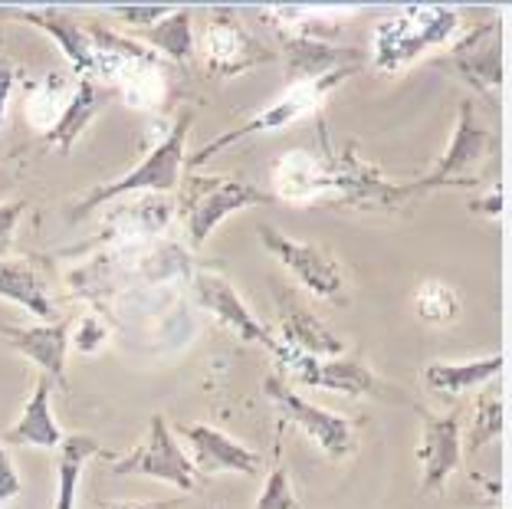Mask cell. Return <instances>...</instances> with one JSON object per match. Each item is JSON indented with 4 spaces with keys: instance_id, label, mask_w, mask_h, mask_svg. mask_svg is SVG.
Returning <instances> with one entry per match:
<instances>
[{
    "instance_id": "obj_1",
    "label": "cell",
    "mask_w": 512,
    "mask_h": 509,
    "mask_svg": "<svg viewBox=\"0 0 512 509\" xmlns=\"http://www.w3.org/2000/svg\"><path fill=\"white\" fill-rule=\"evenodd\" d=\"M194 122V112L184 109L178 119H174L171 132L161 138V142L151 148V152L138 161V168H132L128 175H122L119 181L102 184V188L89 191L83 201L76 204L73 217H83L96 207L109 204L115 198H125V194H138V191H174L181 184V168H184V142H188V129Z\"/></svg>"
},
{
    "instance_id": "obj_2",
    "label": "cell",
    "mask_w": 512,
    "mask_h": 509,
    "mask_svg": "<svg viewBox=\"0 0 512 509\" xmlns=\"http://www.w3.org/2000/svg\"><path fill=\"white\" fill-rule=\"evenodd\" d=\"M460 27L457 10L447 7H404L398 17L384 20L375 30V66L384 73L407 66L430 46L447 43Z\"/></svg>"
},
{
    "instance_id": "obj_3",
    "label": "cell",
    "mask_w": 512,
    "mask_h": 509,
    "mask_svg": "<svg viewBox=\"0 0 512 509\" xmlns=\"http://www.w3.org/2000/svg\"><path fill=\"white\" fill-rule=\"evenodd\" d=\"M355 73H358V66L352 63V66L332 69V73H325L319 79H309V83H296L289 92H283V96H279L273 106H266L263 112H256L250 122H243L240 129L224 132L220 138H214V142H207L197 155L184 158V161H188V168H197V165H204V161H211L214 155H220L224 148L243 142V138L286 129L289 122H296V119H302V115H309V112H316L322 106V99L329 96V92L339 86V83H345L348 76H355Z\"/></svg>"
},
{
    "instance_id": "obj_4",
    "label": "cell",
    "mask_w": 512,
    "mask_h": 509,
    "mask_svg": "<svg viewBox=\"0 0 512 509\" xmlns=\"http://www.w3.org/2000/svg\"><path fill=\"white\" fill-rule=\"evenodd\" d=\"M270 201H273L270 191H260L256 184L243 178H188L184 221H188L191 244L201 247L214 234V227L224 224L230 214Z\"/></svg>"
},
{
    "instance_id": "obj_5",
    "label": "cell",
    "mask_w": 512,
    "mask_h": 509,
    "mask_svg": "<svg viewBox=\"0 0 512 509\" xmlns=\"http://www.w3.org/2000/svg\"><path fill=\"white\" fill-rule=\"evenodd\" d=\"M273 355L279 358V365L299 381V385L345 391V395H375L381 401H407L401 391L384 385L378 375H371V368L355 362V358H309V355L283 349L279 342H276Z\"/></svg>"
},
{
    "instance_id": "obj_6",
    "label": "cell",
    "mask_w": 512,
    "mask_h": 509,
    "mask_svg": "<svg viewBox=\"0 0 512 509\" xmlns=\"http://www.w3.org/2000/svg\"><path fill=\"white\" fill-rule=\"evenodd\" d=\"M115 477H151V480H165L171 487H178L181 493L197 490V470L188 460V454L174 441L168 418L165 414H151L148 437L138 444L132 454H125L122 460L112 464Z\"/></svg>"
},
{
    "instance_id": "obj_7",
    "label": "cell",
    "mask_w": 512,
    "mask_h": 509,
    "mask_svg": "<svg viewBox=\"0 0 512 509\" xmlns=\"http://www.w3.org/2000/svg\"><path fill=\"white\" fill-rule=\"evenodd\" d=\"M263 391H266V398L273 401L279 418H283L286 424H296L299 431H306L329 457L352 454L355 434H352V424H348L345 418L319 408V404H309L306 398H299L296 391L289 385H283L276 375H270L263 381Z\"/></svg>"
},
{
    "instance_id": "obj_8",
    "label": "cell",
    "mask_w": 512,
    "mask_h": 509,
    "mask_svg": "<svg viewBox=\"0 0 512 509\" xmlns=\"http://www.w3.org/2000/svg\"><path fill=\"white\" fill-rule=\"evenodd\" d=\"M260 240H263V247L296 276L299 286L309 289V293H316L322 299H339L342 296V289H345L342 270L325 250L279 234V230L270 227V224L260 227Z\"/></svg>"
},
{
    "instance_id": "obj_9",
    "label": "cell",
    "mask_w": 512,
    "mask_h": 509,
    "mask_svg": "<svg viewBox=\"0 0 512 509\" xmlns=\"http://www.w3.org/2000/svg\"><path fill=\"white\" fill-rule=\"evenodd\" d=\"M325 161H329L332 188H339L342 201L352 207H401L411 198H421L414 181H407V184L384 181L375 168H368L365 161L352 152V148H345V152Z\"/></svg>"
},
{
    "instance_id": "obj_10",
    "label": "cell",
    "mask_w": 512,
    "mask_h": 509,
    "mask_svg": "<svg viewBox=\"0 0 512 509\" xmlns=\"http://www.w3.org/2000/svg\"><path fill=\"white\" fill-rule=\"evenodd\" d=\"M201 56L207 73L214 76H237L243 69H253L266 60H273L270 50H263L260 40H253L240 23L230 17V10H217L211 23L201 33Z\"/></svg>"
},
{
    "instance_id": "obj_11",
    "label": "cell",
    "mask_w": 512,
    "mask_h": 509,
    "mask_svg": "<svg viewBox=\"0 0 512 509\" xmlns=\"http://www.w3.org/2000/svg\"><path fill=\"white\" fill-rule=\"evenodd\" d=\"M490 145H493V135L486 132L483 125H476L473 102H463L447 155L440 158V165L430 171L427 178L414 181L417 184V194H427V191H434V188H444V184H473L470 181L473 168L486 158Z\"/></svg>"
},
{
    "instance_id": "obj_12",
    "label": "cell",
    "mask_w": 512,
    "mask_h": 509,
    "mask_svg": "<svg viewBox=\"0 0 512 509\" xmlns=\"http://www.w3.org/2000/svg\"><path fill=\"white\" fill-rule=\"evenodd\" d=\"M194 296H197V303H201L220 322V326L234 329L243 342L266 345L270 352H276V339L253 319V312L240 303V296L234 293V286H230L224 276L201 270L194 276Z\"/></svg>"
},
{
    "instance_id": "obj_13",
    "label": "cell",
    "mask_w": 512,
    "mask_h": 509,
    "mask_svg": "<svg viewBox=\"0 0 512 509\" xmlns=\"http://www.w3.org/2000/svg\"><path fill=\"white\" fill-rule=\"evenodd\" d=\"M421 467L424 493H440L444 483L450 480V473L460 467V411H450L444 418L424 414V431H421Z\"/></svg>"
},
{
    "instance_id": "obj_14",
    "label": "cell",
    "mask_w": 512,
    "mask_h": 509,
    "mask_svg": "<svg viewBox=\"0 0 512 509\" xmlns=\"http://www.w3.org/2000/svg\"><path fill=\"white\" fill-rule=\"evenodd\" d=\"M0 17H14L30 23V27L43 30L46 37L60 43V50L66 53V60L73 63L79 76H96V66H92V43L83 23H76L63 10L53 7H0Z\"/></svg>"
},
{
    "instance_id": "obj_15",
    "label": "cell",
    "mask_w": 512,
    "mask_h": 509,
    "mask_svg": "<svg viewBox=\"0 0 512 509\" xmlns=\"http://www.w3.org/2000/svg\"><path fill=\"white\" fill-rule=\"evenodd\" d=\"M453 69L473 83L476 89H499L503 86V37H499L496 23H486L476 33H470L467 40L453 46L450 53Z\"/></svg>"
},
{
    "instance_id": "obj_16",
    "label": "cell",
    "mask_w": 512,
    "mask_h": 509,
    "mask_svg": "<svg viewBox=\"0 0 512 509\" xmlns=\"http://www.w3.org/2000/svg\"><path fill=\"white\" fill-rule=\"evenodd\" d=\"M273 198L283 201H296L306 204L312 198H319L332 188V175H329V161H322L309 152H286L276 158L273 165Z\"/></svg>"
},
{
    "instance_id": "obj_17",
    "label": "cell",
    "mask_w": 512,
    "mask_h": 509,
    "mask_svg": "<svg viewBox=\"0 0 512 509\" xmlns=\"http://www.w3.org/2000/svg\"><path fill=\"white\" fill-rule=\"evenodd\" d=\"M7 342L14 345L20 355H27L33 365H40V372L50 381L63 378V365H66V345H69V326L66 322H43V326H4Z\"/></svg>"
},
{
    "instance_id": "obj_18",
    "label": "cell",
    "mask_w": 512,
    "mask_h": 509,
    "mask_svg": "<svg viewBox=\"0 0 512 509\" xmlns=\"http://www.w3.org/2000/svg\"><path fill=\"white\" fill-rule=\"evenodd\" d=\"M279 306H283V316H279V322H283V342L279 345L283 349L309 358H339L345 352V342L325 329L306 306L289 303L283 293H279Z\"/></svg>"
},
{
    "instance_id": "obj_19",
    "label": "cell",
    "mask_w": 512,
    "mask_h": 509,
    "mask_svg": "<svg viewBox=\"0 0 512 509\" xmlns=\"http://www.w3.org/2000/svg\"><path fill=\"white\" fill-rule=\"evenodd\" d=\"M50 395H53V381L46 375H40L37 385H33L30 401L23 404L17 424L4 434V444H14V447H60L63 431L53 421Z\"/></svg>"
},
{
    "instance_id": "obj_20",
    "label": "cell",
    "mask_w": 512,
    "mask_h": 509,
    "mask_svg": "<svg viewBox=\"0 0 512 509\" xmlns=\"http://www.w3.org/2000/svg\"><path fill=\"white\" fill-rule=\"evenodd\" d=\"M184 437L191 441L194 454L201 457V464L207 470H234V473H247V477L260 470V454H253L250 447H243L234 437L217 431V427L191 424L184 427Z\"/></svg>"
},
{
    "instance_id": "obj_21",
    "label": "cell",
    "mask_w": 512,
    "mask_h": 509,
    "mask_svg": "<svg viewBox=\"0 0 512 509\" xmlns=\"http://www.w3.org/2000/svg\"><path fill=\"white\" fill-rule=\"evenodd\" d=\"M503 365H506L503 355L476 358V362H430L421 378H424V388L434 391V395L457 398V395H467V391L486 385L490 378H496Z\"/></svg>"
},
{
    "instance_id": "obj_22",
    "label": "cell",
    "mask_w": 512,
    "mask_h": 509,
    "mask_svg": "<svg viewBox=\"0 0 512 509\" xmlns=\"http://www.w3.org/2000/svg\"><path fill=\"white\" fill-rule=\"evenodd\" d=\"M102 454L96 437L89 434H69L56 447V500L53 509H76V487L79 473H83L86 460Z\"/></svg>"
},
{
    "instance_id": "obj_23",
    "label": "cell",
    "mask_w": 512,
    "mask_h": 509,
    "mask_svg": "<svg viewBox=\"0 0 512 509\" xmlns=\"http://www.w3.org/2000/svg\"><path fill=\"white\" fill-rule=\"evenodd\" d=\"M0 296L10 299V303L23 306L27 312H33V316L43 319V322L56 319V309L50 303V296H46L43 280L30 270L27 263L0 260Z\"/></svg>"
},
{
    "instance_id": "obj_24",
    "label": "cell",
    "mask_w": 512,
    "mask_h": 509,
    "mask_svg": "<svg viewBox=\"0 0 512 509\" xmlns=\"http://www.w3.org/2000/svg\"><path fill=\"white\" fill-rule=\"evenodd\" d=\"M96 112H99V92H96V86L89 83V79H83V83L73 89V96L63 102L60 119H56L50 125V132H46V142L60 145V152L69 155V152H73V145H76V138L89 129V122H92V115H96Z\"/></svg>"
},
{
    "instance_id": "obj_25",
    "label": "cell",
    "mask_w": 512,
    "mask_h": 509,
    "mask_svg": "<svg viewBox=\"0 0 512 509\" xmlns=\"http://www.w3.org/2000/svg\"><path fill=\"white\" fill-rule=\"evenodd\" d=\"M273 17V27L283 33V40H319L325 43L339 33L342 10H319V7H273L266 10Z\"/></svg>"
},
{
    "instance_id": "obj_26",
    "label": "cell",
    "mask_w": 512,
    "mask_h": 509,
    "mask_svg": "<svg viewBox=\"0 0 512 509\" xmlns=\"http://www.w3.org/2000/svg\"><path fill=\"white\" fill-rule=\"evenodd\" d=\"M138 40H145L148 46H155L158 53L171 56L178 63H188L194 56V37H191V10L188 7H174L165 20H158L155 27L138 30ZM135 40V43H138Z\"/></svg>"
},
{
    "instance_id": "obj_27",
    "label": "cell",
    "mask_w": 512,
    "mask_h": 509,
    "mask_svg": "<svg viewBox=\"0 0 512 509\" xmlns=\"http://www.w3.org/2000/svg\"><path fill=\"white\" fill-rule=\"evenodd\" d=\"M115 86H119L128 106H135V109L158 106L161 96H165V69H161V56H151V60L132 66L125 76L115 79Z\"/></svg>"
},
{
    "instance_id": "obj_28",
    "label": "cell",
    "mask_w": 512,
    "mask_h": 509,
    "mask_svg": "<svg viewBox=\"0 0 512 509\" xmlns=\"http://www.w3.org/2000/svg\"><path fill=\"white\" fill-rule=\"evenodd\" d=\"M283 46H286L289 73H293L299 83H309V79H319L325 73H332V69H339V53H335L329 43L283 40Z\"/></svg>"
},
{
    "instance_id": "obj_29",
    "label": "cell",
    "mask_w": 512,
    "mask_h": 509,
    "mask_svg": "<svg viewBox=\"0 0 512 509\" xmlns=\"http://www.w3.org/2000/svg\"><path fill=\"white\" fill-rule=\"evenodd\" d=\"M506 434V401L496 395V391H480V401H476V418L470 427L467 447L470 454L483 450L490 441Z\"/></svg>"
},
{
    "instance_id": "obj_30",
    "label": "cell",
    "mask_w": 512,
    "mask_h": 509,
    "mask_svg": "<svg viewBox=\"0 0 512 509\" xmlns=\"http://www.w3.org/2000/svg\"><path fill=\"white\" fill-rule=\"evenodd\" d=\"M414 312L427 322H450L457 319L460 312V296L457 289L440 283V280H427L414 289Z\"/></svg>"
},
{
    "instance_id": "obj_31",
    "label": "cell",
    "mask_w": 512,
    "mask_h": 509,
    "mask_svg": "<svg viewBox=\"0 0 512 509\" xmlns=\"http://www.w3.org/2000/svg\"><path fill=\"white\" fill-rule=\"evenodd\" d=\"M256 509H299V500L293 487H289V477H286V467L276 464L270 470V477L263 483V493L256 500Z\"/></svg>"
},
{
    "instance_id": "obj_32",
    "label": "cell",
    "mask_w": 512,
    "mask_h": 509,
    "mask_svg": "<svg viewBox=\"0 0 512 509\" xmlns=\"http://www.w3.org/2000/svg\"><path fill=\"white\" fill-rule=\"evenodd\" d=\"M171 10L174 7H109V14H115L125 23H132V27L148 30V27H155L158 20H165Z\"/></svg>"
},
{
    "instance_id": "obj_33",
    "label": "cell",
    "mask_w": 512,
    "mask_h": 509,
    "mask_svg": "<svg viewBox=\"0 0 512 509\" xmlns=\"http://www.w3.org/2000/svg\"><path fill=\"white\" fill-rule=\"evenodd\" d=\"M109 339V332H106V326L96 319V316H86L83 319V326H79V332H76V339H73V345H76V352H83V355H92V352H99L102 349V342Z\"/></svg>"
},
{
    "instance_id": "obj_34",
    "label": "cell",
    "mask_w": 512,
    "mask_h": 509,
    "mask_svg": "<svg viewBox=\"0 0 512 509\" xmlns=\"http://www.w3.org/2000/svg\"><path fill=\"white\" fill-rule=\"evenodd\" d=\"M23 201H10V204H0V260H7L10 247H14V230H17V221L23 214Z\"/></svg>"
},
{
    "instance_id": "obj_35",
    "label": "cell",
    "mask_w": 512,
    "mask_h": 509,
    "mask_svg": "<svg viewBox=\"0 0 512 509\" xmlns=\"http://www.w3.org/2000/svg\"><path fill=\"white\" fill-rule=\"evenodd\" d=\"M17 493H20V477L14 470V460H10L7 447H0V503L14 500Z\"/></svg>"
},
{
    "instance_id": "obj_36",
    "label": "cell",
    "mask_w": 512,
    "mask_h": 509,
    "mask_svg": "<svg viewBox=\"0 0 512 509\" xmlns=\"http://www.w3.org/2000/svg\"><path fill=\"white\" fill-rule=\"evenodd\" d=\"M14 76H17L14 63L0 60V125H4V115H7V99H10V89H14Z\"/></svg>"
},
{
    "instance_id": "obj_37",
    "label": "cell",
    "mask_w": 512,
    "mask_h": 509,
    "mask_svg": "<svg viewBox=\"0 0 512 509\" xmlns=\"http://www.w3.org/2000/svg\"><path fill=\"white\" fill-rule=\"evenodd\" d=\"M184 496H174V500H161V503H106L102 509H181Z\"/></svg>"
},
{
    "instance_id": "obj_38",
    "label": "cell",
    "mask_w": 512,
    "mask_h": 509,
    "mask_svg": "<svg viewBox=\"0 0 512 509\" xmlns=\"http://www.w3.org/2000/svg\"><path fill=\"white\" fill-rule=\"evenodd\" d=\"M503 204H506V194L503 191H493L490 194V198H486V201H476L473 204V211H480V214H490V217H499V214H503Z\"/></svg>"
}]
</instances>
